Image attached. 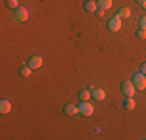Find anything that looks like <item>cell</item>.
I'll return each mask as SVG.
<instances>
[{
    "instance_id": "cell-1",
    "label": "cell",
    "mask_w": 146,
    "mask_h": 140,
    "mask_svg": "<svg viewBox=\"0 0 146 140\" xmlns=\"http://www.w3.org/2000/svg\"><path fill=\"white\" fill-rule=\"evenodd\" d=\"M132 84H134V87L138 90L146 89V75H143L141 72L134 73V76H132Z\"/></svg>"
},
{
    "instance_id": "cell-2",
    "label": "cell",
    "mask_w": 146,
    "mask_h": 140,
    "mask_svg": "<svg viewBox=\"0 0 146 140\" xmlns=\"http://www.w3.org/2000/svg\"><path fill=\"white\" fill-rule=\"evenodd\" d=\"M79 114L84 115V117H90V115L93 114V106L89 103V101H81V104H79Z\"/></svg>"
},
{
    "instance_id": "cell-3",
    "label": "cell",
    "mask_w": 146,
    "mask_h": 140,
    "mask_svg": "<svg viewBox=\"0 0 146 140\" xmlns=\"http://www.w3.org/2000/svg\"><path fill=\"white\" fill-rule=\"evenodd\" d=\"M120 28H121V19H120V17H117V16L110 17L109 22H107V30L115 33V31H118Z\"/></svg>"
},
{
    "instance_id": "cell-4",
    "label": "cell",
    "mask_w": 146,
    "mask_h": 140,
    "mask_svg": "<svg viewBox=\"0 0 146 140\" xmlns=\"http://www.w3.org/2000/svg\"><path fill=\"white\" fill-rule=\"evenodd\" d=\"M120 89H121V92H123L126 97H132V95H134L135 87H134V84H132V81H123Z\"/></svg>"
},
{
    "instance_id": "cell-5",
    "label": "cell",
    "mask_w": 146,
    "mask_h": 140,
    "mask_svg": "<svg viewBox=\"0 0 146 140\" xmlns=\"http://www.w3.org/2000/svg\"><path fill=\"white\" fill-rule=\"evenodd\" d=\"M27 19H28V11H27V8L19 6V8L16 9V20L17 22H25Z\"/></svg>"
},
{
    "instance_id": "cell-6",
    "label": "cell",
    "mask_w": 146,
    "mask_h": 140,
    "mask_svg": "<svg viewBox=\"0 0 146 140\" xmlns=\"http://www.w3.org/2000/svg\"><path fill=\"white\" fill-rule=\"evenodd\" d=\"M28 65L31 69H39L40 65H42V58L40 56H31V58L28 59Z\"/></svg>"
},
{
    "instance_id": "cell-7",
    "label": "cell",
    "mask_w": 146,
    "mask_h": 140,
    "mask_svg": "<svg viewBox=\"0 0 146 140\" xmlns=\"http://www.w3.org/2000/svg\"><path fill=\"white\" fill-rule=\"evenodd\" d=\"M64 112L67 115H76V114H79V107L75 106V104H72V103H68L64 106Z\"/></svg>"
},
{
    "instance_id": "cell-8",
    "label": "cell",
    "mask_w": 146,
    "mask_h": 140,
    "mask_svg": "<svg viewBox=\"0 0 146 140\" xmlns=\"http://www.w3.org/2000/svg\"><path fill=\"white\" fill-rule=\"evenodd\" d=\"M92 97L98 101H103L104 98H106V92H104L103 89H100V87H95V89L92 90Z\"/></svg>"
},
{
    "instance_id": "cell-9",
    "label": "cell",
    "mask_w": 146,
    "mask_h": 140,
    "mask_svg": "<svg viewBox=\"0 0 146 140\" xmlns=\"http://www.w3.org/2000/svg\"><path fill=\"white\" fill-rule=\"evenodd\" d=\"M0 112H2V114H9V112H11V103H9L8 100L0 101Z\"/></svg>"
},
{
    "instance_id": "cell-10",
    "label": "cell",
    "mask_w": 146,
    "mask_h": 140,
    "mask_svg": "<svg viewBox=\"0 0 146 140\" xmlns=\"http://www.w3.org/2000/svg\"><path fill=\"white\" fill-rule=\"evenodd\" d=\"M96 5H98V8L101 9H110V6H112V0H96Z\"/></svg>"
},
{
    "instance_id": "cell-11",
    "label": "cell",
    "mask_w": 146,
    "mask_h": 140,
    "mask_svg": "<svg viewBox=\"0 0 146 140\" xmlns=\"http://www.w3.org/2000/svg\"><path fill=\"white\" fill-rule=\"evenodd\" d=\"M117 17H120V19H126V17H129L131 16V9L129 8H126V6H124V8H120L117 11V14H115Z\"/></svg>"
},
{
    "instance_id": "cell-12",
    "label": "cell",
    "mask_w": 146,
    "mask_h": 140,
    "mask_svg": "<svg viewBox=\"0 0 146 140\" xmlns=\"http://www.w3.org/2000/svg\"><path fill=\"white\" fill-rule=\"evenodd\" d=\"M96 6H98V5H96L93 0H87V2L84 3V9H86V11H89V13H95L96 11Z\"/></svg>"
},
{
    "instance_id": "cell-13",
    "label": "cell",
    "mask_w": 146,
    "mask_h": 140,
    "mask_svg": "<svg viewBox=\"0 0 146 140\" xmlns=\"http://www.w3.org/2000/svg\"><path fill=\"white\" fill-rule=\"evenodd\" d=\"M123 106H124V109H127V111H132V109L135 107V101L132 100V97H127L126 100H124Z\"/></svg>"
},
{
    "instance_id": "cell-14",
    "label": "cell",
    "mask_w": 146,
    "mask_h": 140,
    "mask_svg": "<svg viewBox=\"0 0 146 140\" xmlns=\"http://www.w3.org/2000/svg\"><path fill=\"white\" fill-rule=\"evenodd\" d=\"M90 97H92V92H90V90H86V89H82L81 92L78 93V98H79L81 101H87Z\"/></svg>"
},
{
    "instance_id": "cell-15",
    "label": "cell",
    "mask_w": 146,
    "mask_h": 140,
    "mask_svg": "<svg viewBox=\"0 0 146 140\" xmlns=\"http://www.w3.org/2000/svg\"><path fill=\"white\" fill-rule=\"evenodd\" d=\"M31 70H33V69H31L30 65H22V67L19 69V73L22 76H30L31 75Z\"/></svg>"
},
{
    "instance_id": "cell-16",
    "label": "cell",
    "mask_w": 146,
    "mask_h": 140,
    "mask_svg": "<svg viewBox=\"0 0 146 140\" xmlns=\"http://www.w3.org/2000/svg\"><path fill=\"white\" fill-rule=\"evenodd\" d=\"M6 6L11 9H17L19 8V0H6Z\"/></svg>"
},
{
    "instance_id": "cell-17",
    "label": "cell",
    "mask_w": 146,
    "mask_h": 140,
    "mask_svg": "<svg viewBox=\"0 0 146 140\" xmlns=\"http://www.w3.org/2000/svg\"><path fill=\"white\" fill-rule=\"evenodd\" d=\"M137 37L138 39H146V30L145 28H140V30L137 31Z\"/></svg>"
},
{
    "instance_id": "cell-18",
    "label": "cell",
    "mask_w": 146,
    "mask_h": 140,
    "mask_svg": "<svg viewBox=\"0 0 146 140\" xmlns=\"http://www.w3.org/2000/svg\"><path fill=\"white\" fill-rule=\"evenodd\" d=\"M138 23H140V28H145L146 30V16H141L140 20H138Z\"/></svg>"
},
{
    "instance_id": "cell-19",
    "label": "cell",
    "mask_w": 146,
    "mask_h": 140,
    "mask_svg": "<svg viewBox=\"0 0 146 140\" xmlns=\"http://www.w3.org/2000/svg\"><path fill=\"white\" fill-rule=\"evenodd\" d=\"M95 14H96V16H98V17H103V16H104V9L98 8V9H96V11H95Z\"/></svg>"
},
{
    "instance_id": "cell-20",
    "label": "cell",
    "mask_w": 146,
    "mask_h": 140,
    "mask_svg": "<svg viewBox=\"0 0 146 140\" xmlns=\"http://www.w3.org/2000/svg\"><path fill=\"white\" fill-rule=\"evenodd\" d=\"M140 72L143 73V75H146V62H143V64L140 65Z\"/></svg>"
},
{
    "instance_id": "cell-21",
    "label": "cell",
    "mask_w": 146,
    "mask_h": 140,
    "mask_svg": "<svg viewBox=\"0 0 146 140\" xmlns=\"http://www.w3.org/2000/svg\"><path fill=\"white\" fill-rule=\"evenodd\" d=\"M135 2H137V3H138V5H140V6H141V5H143V3H146V0H135Z\"/></svg>"
},
{
    "instance_id": "cell-22",
    "label": "cell",
    "mask_w": 146,
    "mask_h": 140,
    "mask_svg": "<svg viewBox=\"0 0 146 140\" xmlns=\"http://www.w3.org/2000/svg\"><path fill=\"white\" fill-rule=\"evenodd\" d=\"M141 8H145V9H146V3H143V5H141Z\"/></svg>"
}]
</instances>
